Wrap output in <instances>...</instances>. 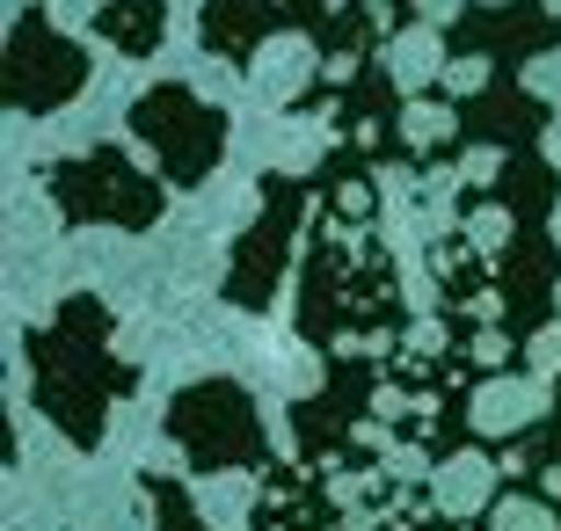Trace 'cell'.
Returning <instances> with one entry per match:
<instances>
[{"label": "cell", "mask_w": 561, "mask_h": 531, "mask_svg": "<svg viewBox=\"0 0 561 531\" xmlns=\"http://www.w3.org/2000/svg\"><path fill=\"white\" fill-rule=\"evenodd\" d=\"M554 408H561V371H554Z\"/></svg>", "instance_id": "12"}, {"label": "cell", "mask_w": 561, "mask_h": 531, "mask_svg": "<svg viewBox=\"0 0 561 531\" xmlns=\"http://www.w3.org/2000/svg\"><path fill=\"white\" fill-rule=\"evenodd\" d=\"M88 37L125 51V59H153L168 37V0H95L88 8Z\"/></svg>", "instance_id": "10"}, {"label": "cell", "mask_w": 561, "mask_h": 531, "mask_svg": "<svg viewBox=\"0 0 561 531\" xmlns=\"http://www.w3.org/2000/svg\"><path fill=\"white\" fill-rule=\"evenodd\" d=\"M437 44H445V59H474L481 73H525V59L561 51V8H547V0H467Z\"/></svg>", "instance_id": "7"}, {"label": "cell", "mask_w": 561, "mask_h": 531, "mask_svg": "<svg viewBox=\"0 0 561 531\" xmlns=\"http://www.w3.org/2000/svg\"><path fill=\"white\" fill-rule=\"evenodd\" d=\"M44 197L59 205L66 226H117V233H146L168 211L161 168H139L125 146H88L44 168Z\"/></svg>", "instance_id": "4"}, {"label": "cell", "mask_w": 561, "mask_h": 531, "mask_svg": "<svg viewBox=\"0 0 561 531\" xmlns=\"http://www.w3.org/2000/svg\"><path fill=\"white\" fill-rule=\"evenodd\" d=\"M125 124H131V139L146 146V161L161 168L168 189H205L211 168L227 161V139H233L227 109L205 103L183 81H161V88H146V95H131Z\"/></svg>", "instance_id": "5"}, {"label": "cell", "mask_w": 561, "mask_h": 531, "mask_svg": "<svg viewBox=\"0 0 561 531\" xmlns=\"http://www.w3.org/2000/svg\"><path fill=\"white\" fill-rule=\"evenodd\" d=\"M431 95L445 103V117L467 139V153H533L540 131L554 124V103L533 95L518 73H481L467 95H445V88H431Z\"/></svg>", "instance_id": "8"}, {"label": "cell", "mask_w": 561, "mask_h": 531, "mask_svg": "<svg viewBox=\"0 0 561 531\" xmlns=\"http://www.w3.org/2000/svg\"><path fill=\"white\" fill-rule=\"evenodd\" d=\"M168 445L183 451L190 473H263L277 459L271 423L255 408V393L241 379H190L161 415Z\"/></svg>", "instance_id": "3"}, {"label": "cell", "mask_w": 561, "mask_h": 531, "mask_svg": "<svg viewBox=\"0 0 561 531\" xmlns=\"http://www.w3.org/2000/svg\"><path fill=\"white\" fill-rule=\"evenodd\" d=\"M22 365H30V401L73 451L103 445L117 401L139 393V365L117 349V321L95 291L59 299V313L22 335Z\"/></svg>", "instance_id": "1"}, {"label": "cell", "mask_w": 561, "mask_h": 531, "mask_svg": "<svg viewBox=\"0 0 561 531\" xmlns=\"http://www.w3.org/2000/svg\"><path fill=\"white\" fill-rule=\"evenodd\" d=\"M329 0H205L197 8V44L219 66H249L271 37H321Z\"/></svg>", "instance_id": "9"}, {"label": "cell", "mask_w": 561, "mask_h": 531, "mask_svg": "<svg viewBox=\"0 0 561 531\" xmlns=\"http://www.w3.org/2000/svg\"><path fill=\"white\" fill-rule=\"evenodd\" d=\"M95 59H88L81 37H66L51 8H22L8 22V59H0V95L15 117H59L73 95L88 88Z\"/></svg>", "instance_id": "6"}, {"label": "cell", "mask_w": 561, "mask_h": 531, "mask_svg": "<svg viewBox=\"0 0 561 531\" xmlns=\"http://www.w3.org/2000/svg\"><path fill=\"white\" fill-rule=\"evenodd\" d=\"M307 205H313V175H263L255 183V219L241 226V241L227 255V285H219V299L233 313H271L285 299L313 233Z\"/></svg>", "instance_id": "2"}, {"label": "cell", "mask_w": 561, "mask_h": 531, "mask_svg": "<svg viewBox=\"0 0 561 531\" xmlns=\"http://www.w3.org/2000/svg\"><path fill=\"white\" fill-rule=\"evenodd\" d=\"M139 503H146V517H153V531H211L175 473H139Z\"/></svg>", "instance_id": "11"}]
</instances>
